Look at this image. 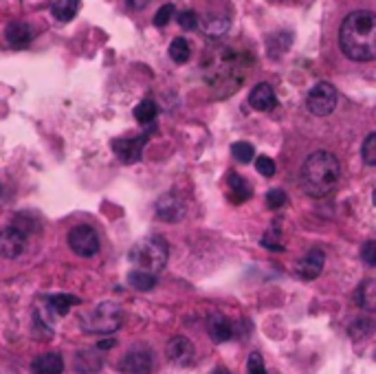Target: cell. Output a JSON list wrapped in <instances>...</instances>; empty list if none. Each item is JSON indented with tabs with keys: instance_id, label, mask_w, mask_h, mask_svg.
<instances>
[{
	"instance_id": "21",
	"label": "cell",
	"mask_w": 376,
	"mask_h": 374,
	"mask_svg": "<svg viewBox=\"0 0 376 374\" xmlns=\"http://www.w3.org/2000/svg\"><path fill=\"white\" fill-rule=\"evenodd\" d=\"M53 18L60 23H70L80 11V0H56L51 7Z\"/></svg>"
},
{
	"instance_id": "36",
	"label": "cell",
	"mask_w": 376,
	"mask_h": 374,
	"mask_svg": "<svg viewBox=\"0 0 376 374\" xmlns=\"http://www.w3.org/2000/svg\"><path fill=\"white\" fill-rule=\"evenodd\" d=\"M211 374H231V372H229L227 368H223V366H220V368H216V370H213Z\"/></svg>"
},
{
	"instance_id": "19",
	"label": "cell",
	"mask_w": 376,
	"mask_h": 374,
	"mask_svg": "<svg viewBox=\"0 0 376 374\" xmlns=\"http://www.w3.org/2000/svg\"><path fill=\"white\" fill-rule=\"evenodd\" d=\"M5 38L13 49H25L31 42L33 33H31V27L25 23H11V25H7Z\"/></svg>"
},
{
	"instance_id": "23",
	"label": "cell",
	"mask_w": 376,
	"mask_h": 374,
	"mask_svg": "<svg viewBox=\"0 0 376 374\" xmlns=\"http://www.w3.org/2000/svg\"><path fill=\"white\" fill-rule=\"evenodd\" d=\"M156 104L152 99H143L141 104H137V108H134V119L141 123V126H148V123H152L156 119Z\"/></svg>"
},
{
	"instance_id": "22",
	"label": "cell",
	"mask_w": 376,
	"mask_h": 374,
	"mask_svg": "<svg viewBox=\"0 0 376 374\" xmlns=\"http://www.w3.org/2000/svg\"><path fill=\"white\" fill-rule=\"evenodd\" d=\"M128 284L134 291H152L156 287V275L148 273V271H130L128 273Z\"/></svg>"
},
{
	"instance_id": "12",
	"label": "cell",
	"mask_w": 376,
	"mask_h": 374,
	"mask_svg": "<svg viewBox=\"0 0 376 374\" xmlns=\"http://www.w3.org/2000/svg\"><path fill=\"white\" fill-rule=\"evenodd\" d=\"M148 135L143 132L139 137H125V139H115L111 148L115 150V154L121 158L123 163H137L143 156V148H146Z\"/></svg>"
},
{
	"instance_id": "25",
	"label": "cell",
	"mask_w": 376,
	"mask_h": 374,
	"mask_svg": "<svg viewBox=\"0 0 376 374\" xmlns=\"http://www.w3.org/2000/svg\"><path fill=\"white\" fill-rule=\"evenodd\" d=\"M262 247L268 251H284V242H282V231L277 227H271L262 236Z\"/></svg>"
},
{
	"instance_id": "14",
	"label": "cell",
	"mask_w": 376,
	"mask_h": 374,
	"mask_svg": "<svg viewBox=\"0 0 376 374\" xmlns=\"http://www.w3.org/2000/svg\"><path fill=\"white\" fill-rule=\"evenodd\" d=\"M249 104H251V108H256L260 113L273 111L277 104V97H275V91L271 88V84L262 82V84L253 86V91L249 93Z\"/></svg>"
},
{
	"instance_id": "18",
	"label": "cell",
	"mask_w": 376,
	"mask_h": 374,
	"mask_svg": "<svg viewBox=\"0 0 376 374\" xmlns=\"http://www.w3.org/2000/svg\"><path fill=\"white\" fill-rule=\"evenodd\" d=\"M227 185H229V201L234 205H242L251 199V194H253V189H251V185L246 183V179H242L240 174L236 172H229L227 174Z\"/></svg>"
},
{
	"instance_id": "28",
	"label": "cell",
	"mask_w": 376,
	"mask_h": 374,
	"mask_svg": "<svg viewBox=\"0 0 376 374\" xmlns=\"http://www.w3.org/2000/svg\"><path fill=\"white\" fill-rule=\"evenodd\" d=\"M370 332H372V319H368V317H356L350 326V335L354 339H363V337H368Z\"/></svg>"
},
{
	"instance_id": "13",
	"label": "cell",
	"mask_w": 376,
	"mask_h": 374,
	"mask_svg": "<svg viewBox=\"0 0 376 374\" xmlns=\"http://www.w3.org/2000/svg\"><path fill=\"white\" fill-rule=\"evenodd\" d=\"M324 264H326L324 251L321 249H313L311 254H306L297 262V275L301 280H317L321 271H324Z\"/></svg>"
},
{
	"instance_id": "17",
	"label": "cell",
	"mask_w": 376,
	"mask_h": 374,
	"mask_svg": "<svg viewBox=\"0 0 376 374\" xmlns=\"http://www.w3.org/2000/svg\"><path fill=\"white\" fill-rule=\"evenodd\" d=\"M33 374H62L64 372V359L58 352H44L40 357L31 361Z\"/></svg>"
},
{
	"instance_id": "10",
	"label": "cell",
	"mask_w": 376,
	"mask_h": 374,
	"mask_svg": "<svg viewBox=\"0 0 376 374\" xmlns=\"http://www.w3.org/2000/svg\"><path fill=\"white\" fill-rule=\"evenodd\" d=\"M165 354H168V359L178 368H189L196 361V348L183 335L172 337V339L165 344Z\"/></svg>"
},
{
	"instance_id": "33",
	"label": "cell",
	"mask_w": 376,
	"mask_h": 374,
	"mask_svg": "<svg viewBox=\"0 0 376 374\" xmlns=\"http://www.w3.org/2000/svg\"><path fill=\"white\" fill-rule=\"evenodd\" d=\"M246 374H266V368H264V361L258 352H253L249 357V363H246Z\"/></svg>"
},
{
	"instance_id": "4",
	"label": "cell",
	"mask_w": 376,
	"mask_h": 374,
	"mask_svg": "<svg viewBox=\"0 0 376 374\" xmlns=\"http://www.w3.org/2000/svg\"><path fill=\"white\" fill-rule=\"evenodd\" d=\"M123 324V311L117 301H101L80 315V326L88 335H113Z\"/></svg>"
},
{
	"instance_id": "5",
	"label": "cell",
	"mask_w": 376,
	"mask_h": 374,
	"mask_svg": "<svg viewBox=\"0 0 376 374\" xmlns=\"http://www.w3.org/2000/svg\"><path fill=\"white\" fill-rule=\"evenodd\" d=\"M339 104V93L337 88L330 82H319L315 84L308 95H306V108L315 115V117H328L334 113Z\"/></svg>"
},
{
	"instance_id": "8",
	"label": "cell",
	"mask_w": 376,
	"mask_h": 374,
	"mask_svg": "<svg viewBox=\"0 0 376 374\" xmlns=\"http://www.w3.org/2000/svg\"><path fill=\"white\" fill-rule=\"evenodd\" d=\"M77 304H80V299L75 295H68V293L49 295V297L42 299V308H44L46 315L42 319L35 317V322H38V324L42 322V328H44V326H49L51 319H58V317L68 315V311L73 308V306H77Z\"/></svg>"
},
{
	"instance_id": "16",
	"label": "cell",
	"mask_w": 376,
	"mask_h": 374,
	"mask_svg": "<svg viewBox=\"0 0 376 374\" xmlns=\"http://www.w3.org/2000/svg\"><path fill=\"white\" fill-rule=\"evenodd\" d=\"M104 368V357L99 350H82L75 354L73 370L75 374H99Z\"/></svg>"
},
{
	"instance_id": "6",
	"label": "cell",
	"mask_w": 376,
	"mask_h": 374,
	"mask_svg": "<svg viewBox=\"0 0 376 374\" xmlns=\"http://www.w3.org/2000/svg\"><path fill=\"white\" fill-rule=\"evenodd\" d=\"M68 247L80 258H93L99 251V236L95 227L91 225H77L68 231Z\"/></svg>"
},
{
	"instance_id": "20",
	"label": "cell",
	"mask_w": 376,
	"mask_h": 374,
	"mask_svg": "<svg viewBox=\"0 0 376 374\" xmlns=\"http://www.w3.org/2000/svg\"><path fill=\"white\" fill-rule=\"evenodd\" d=\"M354 301H356V306L365 308L368 313L376 308V291H374L372 280H365L363 284H359V289L354 291Z\"/></svg>"
},
{
	"instance_id": "3",
	"label": "cell",
	"mask_w": 376,
	"mask_h": 374,
	"mask_svg": "<svg viewBox=\"0 0 376 374\" xmlns=\"http://www.w3.org/2000/svg\"><path fill=\"white\" fill-rule=\"evenodd\" d=\"M128 258L134 266H139V271H148L154 275L165 269V264L170 260V249L161 236H148V238H141L130 249Z\"/></svg>"
},
{
	"instance_id": "11",
	"label": "cell",
	"mask_w": 376,
	"mask_h": 374,
	"mask_svg": "<svg viewBox=\"0 0 376 374\" xmlns=\"http://www.w3.org/2000/svg\"><path fill=\"white\" fill-rule=\"evenodd\" d=\"M156 218L161 223H181L187 213V205L178 194H163L156 201Z\"/></svg>"
},
{
	"instance_id": "35",
	"label": "cell",
	"mask_w": 376,
	"mask_h": 374,
	"mask_svg": "<svg viewBox=\"0 0 376 374\" xmlns=\"http://www.w3.org/2000/svg\"><path fill=\"white\" fill-rule=\"evenodd\" d=\"M117 346V339L115 337H111V339H101L99 344H97V350H111V348H115Z\"/></svg>"
},
{
	"instance_id": "15",
	"label": "cell",
	"mask_w": 376,
	"mask_h": 374,
	"mask_svg": "<svg viewBox=\"0 0 376 374\" xmlns=\"http://www.w3.org/2000/svg\"><path fill=\"white\" fill-rule=\"evenodd\" d=\"M207 332L216 344H225L234 337V326L223 313H211L207 317Z\"/></svg>"
},
{
	"instance_id": "9",
	"label": "cell",
	"mask_w": 376,
	"mask_h": 374,
	"mask_svg": "<svg viewBox=\"0 0 376 374\" xmlns=\"http://www.w3.org/2000/svg\"><path fill=\"white\" fill-rule=\"evenodd\" d=\"M27 249V234L18 227L0 229V258L15 260L25 254Z\"/></svg>"
},
{
	"instance_id": "27",
	"label": "cell",
	"mask_w": 376,
	"mask_h": 374,
	"mask_svg": "<svg viewBox=\"0 0 376 374\" xmlns=\"http://www.w3.org/2000/svg\"><path fill=\"white\" fill-rule=\"evenodd\" d=\"M361 156L365 166H376V132H370L361 146Z\"/></svg>"
},
{
	"instance_id": "26",
	"label": "cell",
	"mask_w": 376,
	"mask_h": 374,
	"mask_svg": "<svg viewBox=\"0 0 376 374\" xmlns=\"http://www.w3.org/2000/svg\"><path fill=\"white\" fill-rule=\"evenodd\" d=\"M231 154H234V158L238 163H249V161H253V146L246 144V141H238V144L231 146Z\"/></svg>"
},
{
	"instance_id": "2",
	"label": "cell",
	"mask_w": 376,
	"mask_h": 374,
	"mask_svg": "<svg viewBox=\"0 0 376 374\" xmlns=\"http://www.w3.org/2000/svg\"><path fill=\"white\" fill-rule=\"evenodd\" d=\"M341 179V163L332 152L317 150L313 152L299 170L301 187L313 199H324L328 196Z\"/></svg>"
},
{
	"instance_id": "30",
	"label": "cell",
	"mask_w": 376,
	"mask_h": 374,
	"mask_svg": "<svg viewBox=\"0 0 376 374\" xmlns=\"http://www.w3.org/2000/svg\"><path fill=\"white\" fill-rule=\"evenodd\" d=\"M256 170L262 174V176H266V179H271V176L275 174V161L271 156H258L256 158Z\"/></svg>"
},
{
	"instance_id": "31",
	"label": "cell",
	"mask_w": 376,
	"mask_h": 374,
	"mask_svg": "<svg viewBox=\"0 0 376 374\" xmlns=\"http://www.w3.org/2000/svg\"><path fill=\"white\" fill-rule=\"evenodd\" d=\"M266 205L271 209H282L286 205V192L284 189H271L266 194Z\"/></svg>"
},
{
	"instance_id": "1",
	"label": "cell",
	"mask_w": 376,
	"mask_h": 374,
	"mask_svg": "<svg viewBox=\"0 0 376 374\" xmlns=\"http://www.w3.org/2000/svg\"><path fill=\"white\" fill-rule=\"evenodd\" d=\"M339 46L354 62L376 60V18L368 9L346 15L339 29Z\"/></svg>"
},
{
	"instance_id": "7",
	"label": "cell",
	"mask_w": 376,
	"mask_h": 374,
	"mask_svg": "<svg viewBox=\"0 0 376 374\" xmlns=\"http://www.w3.org/2000/svg\"><path fill=\"white\" fill-rule=\"evenodd\" d=\"M119 370H121V374H152L154 357H152L150 348L137 346V348L128 350L119 361Z\"/></svg>"
},
{
	"instance_id": "34",
	"label": "cell",
	"mask_w": 376,
	"mask_h": 374,
	"mask_svg": "<svg viewBox=\"0 0 376 374\" xmlns=\"http://www.w3.org/2000/svg\"><path fill=\"white\" fill-rule=\"evenodd\" d=\"M361 258L368 266H376V240H368L361 249Z\"/></svg>"
},
{
	"instance_id": "29",
	"label": "cell",
	"mask_w": 376,
	"mask_h": 374,
	"mask_svg": "<svg viewBox=\"0 0 376 374\" xmlns=\"http://www.w3.org/2000/svg\"><path fill=\"white\" fill-rule=\"evenodd\" d=\"M178 25H181V29L185 31H194L196 27H199V15H196V11L192 9H185V11H178Z\"/></svg>"
},
{
	"instance_id": "24",
	"label": "cell",
	"mask_w": 376,
	"mask_h": 374,
	"mask_svg": "<svg viewBox=\"0 0 376 374\" xmlns=\"http://www.w3.org/2000/svg\"><path fill=\"white\" fill-rule=\"evenodd\" d=\"M170 58L176 64H185L192 58V46L185 38H174L170 44Z\"/></svg>"
},
{
	"instance_id": "32",
	"label": "cell",
	"mask_w": 376,
	"mask_h": 374,
	"mask_svg": "<svg viewBox=\"0 0 376 374\" xmlns=\"http://www.w3.org/2000/svg\"><path fill=\"white\" fill-rule=\"evenodd\" d=\"M172 13H174V5H163L154 13V25L156 27H165L172 20Z\"/></svg>"
}]
</instances>
